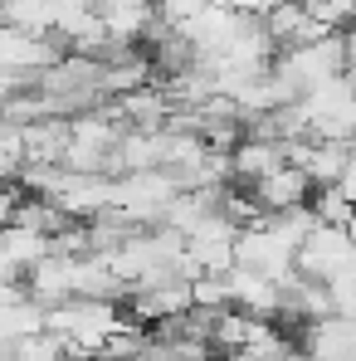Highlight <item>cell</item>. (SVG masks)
I'll return each instance as SVG.
<instances>
[{"label": "cell", "instance_id": "obj_1", "mask_svg": "<svg viewBox=\"0 0 356 361\" xmlns=\"http://www.w3.org/2000/svg\"><path fill=\"white\" fill-rule=\"evenodd\" d=\"M352 269H356V240L347 225H317L297 249V274H307L317 283H332Z\"/></svg>", "mask_w": 356, "mask_h": 361}, {"label": "cell", "instance_id": "obj_5", "mask_svg": "<svg viewBox=\"0 0 356 361\" xmlns=\"http://www.w3.org/2000/svg\"><path fill=\"white\" fill-rule=\"evenodd\" d=\"M235 161V180L239 185H254V180L274 176L278 166H288V142L283 137H264V132H244L230 152Z\"/></svg>", "mask_w": 356, "mask_h": 361}, {"label": "cell", "instance_id": "obj_7", "mask_svg": "<svg viewBox=\"0 0 356 361\" xmlns=\"http://www.w3.org/2000/svg\"><path fill=\"white\" fill-rule=\"evenodd\" d=\"M230 293H235V307L249 317H283V283H274L254 269L230 274Z\"/></svg>", "mask_w": 356, "mask_h": 361}, {"label": "cell", "instance_id": "obj_3", "mask_svg": "<svg viewBox=\"0 0 356 361\" xmlns=\"http://www.w3.org/2000/svg\"><path fill=\"white\" fill-rule=\"evenodd\" d=\"M49 254H54V235L30 230V225H5V240H0V269H5V283H25Z\"/></svg>", "mask_w": 356, "mask_h": 361}, {"label": "cell", "instance_id": "obj_9", "mask_svg": "<svg viewBox=\"0 0 356 361\" xmlns=\"http://www.w3.org/2000/svg\"><path fill=\"white\" fill-rule=\"evenodd\" d=\"M342 190L356 200V152H352V166H347V176H342Z\"/></svg>", "mask_w": 356, "mask_h": 361}, {"label": "cell", "instance_id": "obj_4", "mask_svg": "<svg viewBox=\"0 0 356 361\" xmlns=\"http://www.w3.org/2000/svg\"><path fill=\"white\" fill-rule=\"evenodd\" d=\"M297 347L312 361H356V317H317L297 332Z\"/></svg>", "mask_w": 356, "mask_h": 361}, {"label": "cell", "instance_id": "obj_10", "mask_svg": "<svg viewBox=\"0 0 356 361\" xmlns=\"http://www.w3.org/2000/svg\"><path fill=\"white\" fill-rule=\"evenodd\" d=\"M347 230H352V240H356V210H352V225H347Z\"/></svg>", "mask_w": 356, "mask_h": 361}, {"label": "cell", "instance_id": "obj_8", "mask_svg": "<svg viewBox=\"0 0 356 361\" xmlns=\"http://www.w3.org/2000/svg\"><path fill=\"white\" fill-rule=\"evenodd\" d=\"M5 361H73L68 352V337L59 332H35V337H20V342H5Z\"/></svg>", "mask_w": 356, "mask_h": 361}, {"label": "cell", "instance_id": "obj_2", "mask_svg": "<svg viewBox=\"0 0 356 361\" xmlns=\"http://www.w3.org/2000/svg\"><path fill=\"white\" fill-rule=\"evenodd\" d=\"M254 200H259V210L264 215H283V210H302V205H312V195H317V185L307 180V171L302 166H278L274 176L254 180V185H244Z\"/></svg>", "mask_w": 356, "mask_h": 361}, {"label": "cell", "instance_id": "obj_6", "mask_svg": "<svg viewBox=\"0 0 356 361\" xmlns=\"http://www.w3.org/2000/svg\"><path fill=\"white\" fill-rule=\"evenodd\" d=\"M78 259H83V254H59V249H54V254L25 279L30 293H35L39 302H49V307H54V302L78 298Z\"/></svg>", "mask_w": 356, "mask_h": 361}]
</instances>
